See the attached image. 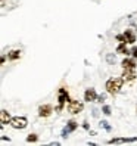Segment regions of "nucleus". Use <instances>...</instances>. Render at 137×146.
<instances>
[{
	"label": "nucleus",
	"mask_w": 137,
	"mask_h": 146,
	"mask_svg": "<svg viewBox=\"0 0 137 146\" xmlns=\"http://www.w3.org/2000/svg\"><path fill=\"white\" fill-rule=\"evenodd\" d=\"M100 127H103L106 131H111V125H109L106 121H100Z\"/></svg>",
	"instance_id": "2eb2a0df"
},
{
	"label": "nucleus",
	"mask_w": 137,
	"mask_h": 146,
	"mask_svg": "<svg viewBox=\"0 0 137 146\" xmlns=\"http://www.w3.org/2000/svg\"><path fill=\"white\" fill-rule=\"evenodd\" d=\"M122 83H124V78H111L106 81V90L108 93L111 94H115L121 90L122 87Z\"/></svg>",
	"instance_id": "f257e3e1"
},
{
	"label": "nucleus",
	"mask_w": 137,
	"mask_h": 146,
	"mask_svg": "<svg viewBox=\"0 0 137 146\" xmlns=\"http://www.w3.org/2000/svg\"><path fill=\"white\" fill-rule=\"evenodd\" d=\"M77 127H78V124H77V123L74 121V119H71V121L66 124V127H65L64 130H62V137H64V139H66V137H68V134H69L71 131H74Z\"/></svg>",
	"instance_id": "39448f33"
},
{
	"label": "nucleus",
	"mask_w": 137,
	"mask_h": 146,
	"mask_svg": "<svg viewBox=\"0 0 137 146\" xmlns=\"http://www.w3.org/2000/svg\"><path fill=\"white\" fill-rule=\"evenodd\" d=\"M108 61L109 62H115V56L112 58V55H108Z\"/></svg>",
	"instance_id": "aec40b11"
},
{
	"label": "nucleus",
	"mask_w": 137,
	"mask_h": 146,
	"mask_svg": "<svg viewBox=\"0 0 137 146\" xmlns=\"http://www.w3.org/2000/svg\"><path fill=\"white\" fill-rule=\"evenodd\" d=\"M52 114V106L50 105H41L38 108V115L40 117H49Z\"/></svg>",
	"instance_id": "0eeeda50"
},
{
	"label": "nucleus",
	"mask_w": 137,
	"mask_h": 146,
	"mask_svg": "<svg viewBox=\"0 0 137 146\" xmlns=\"http://www.w3.org/2000/svg\"><path fill=\"white\" fill-rule=\"evenodd\" d=\"M84 108V105L78 100H69V104H68V111H69L71 114H78L81 112Z\"/></svg>",
	"instance_id": "7ed1b4c3"
},
{
	"label": "nucleus",
	"mask_w": 137,
	"mask_h": 146,
	"mask_svg": "<svg viewBox=\"0 0 137 146\" xmlns=\"http://www.w3.org/2000/svg\"><path fill=\"white\" fill-rule=\"evenodd\" d=\"M11 115H9V112L7 111H5V109H2L0 111V123L2 124H7V123H11Z\"/></svg>",
	"instance_id": "9d476101"
},
{
	"label": "nucleus",
	"mask_w": 137,
	"mask_h": 146,
	"mask_svg": "<svg viewBox=\"0 0 137 146\" xmlns=\"http://www.w3.org/2000/svg\"><path fill=\"white\" fill-rule=\"evenodd\" d=\"M124 36H125L127 43H130V44H133V43L136 41V33H134L133 30H130V28H127V30L124 31Z\"/></svg>",
	"instance_id": "6e6552de"
},
{
	"label": "nucleus",
	"mask_w": 137,
	"mask_h": 146,
	"mask_svg": "<svg viewBox=\"0 0 137 146\" xmlns=\"http://www.w3.org/2000/svg\"><path fill=\"white\" fill-rule=\"evenodd\" d=\"M121 65H122L124 70H136V62L133 59H124L121 62Z\"/></svg>",
	"instance_id": "9b49d317"
},
{
	"label": "nucleus",
	"mask_w": 137,
	"mask_h": 146,
	"mask_svg": "<svg viewBox=\"0 0 137 146\" xmlns=\"http://www.w3.org/2000/svg\"><path fill=\"white\" fill-rule=\"evenodd\" d=\"M37 140H38L37 134H28V137H27V142H37Z\"/></svg>",
	"instance_id": "4468645a"
},
{
	"label": "nucleus",
	"mask_w": 137,
	"mask_h": 146,
	"mask_svg": "<svg viewBox=\"0 0 137 146\" xmlns=\"http://www.w3.org/2000/svg\"><path fill=\"white\" fill-rule=\"evenodd\" d=\"M116 53H121V55H128V49L125 47V43H121L118 47H116Z\"/></svg>",
	"instance_id": "ddd939ff"
},
{
	"label": "nucleus",
	"mask_w": 137,
	"mask_h": 146,
	"mask_svg": "<svg viewBox=\"0 0 137 146\" xmlns=\"http://www.w3.org/2000/svg\"><path fill=\"white\" fill-rule=\"evenodd\" d=\"M58 100H59V106H58V111H61L62 109V106L65 105V102L66 100H69V98H68V92H66V89H59V92H58Z\"/></svg>",
	"instance_id": "20e7f679"
},
{
	"label": "nucleus",
	"mask_w": 137,
	"mask_h": 146,
	"mask_svg": "<svg viewBox=\"0 0 137 146\" xmlns=\"http://www.w3.org/2000/svg\"><path fill=\"white\" fill-rule=\"evenodd\" d=\"M84 100L85 102H95L97 100V94H96V90L95 89H87L84 93Z\"/></svg>",
	"instance_id": "423d86ee"
},
{
	"label": "nucleus",
	"mask_w": 137,
	"mask_h": 146,
	"mask_svg": "<svg viewBox=\"0 0 137 146\" xmlns=\"http://www.w3.org/2000/svg\"><path fill=\"white\" fill-rule=\"evenodd\" d=\"M83 127L85 128V130H89V124H87V123H84V124H83Z\"/></svg>",
	"instance_id": "412c9836"
},
{
	"label": "nucleus",
	"mask_w": 137,
	"mask_h": 146,
	"mask_svg": "<svg viewBox=\"0 0 137 146\" xmlns=\"http://www.w3.org/2000/svg\"><path fill=\"white\" fill-rule=\"evenodd\" d=\"M105 99H106L105 94H100V96H97V102H103Z\"/></svg>",
	"instance_id": "a211bd4d"
},
{
	"label": "nucleus",
	"mask_w": 137,
	"mask_h": 146,
	"mask_svg": "<svg viewBox=\"0 0 137 146\" xmlns=\"http://www.w3.org/2000/svg\"><path fill=\"white\" fill-rule=\"evenodd\" d=\"M122 78H124V81H133V80L136 78L134 70H124V72H122Z\"/></svg>",
	"instance_id": "1a4fd4ad"
},
{
	"label": "nucleus",
	"mask_w": 137,
	"mask_h": 146,
	"mask_svg": "<svg viewBox=\"0 0 137 146\" xmlns=\"http://www.w3.org/2000/svg\"><path fill=\"white\" fill-rule=\"evenodd\" d=\"M103 114H105V115H111V108H109L108 105L103 106Z\"/></svg>",
	"instance_id": "f3484780"
},
{
	"label": "nucleus",
	"mask_w": 137,
	"mask_h": 146,
	"mask_svg": "<svg viewBox=\"0 0 137 146\" xmlns=\"http://www.w3.org/2000/svg\"><path fill=\"white\" fill-rule=\"evenodd\" d=\"M116 40H118L119 43H127V40H125V36H124V34H118V36H116Z\"/></svg>",
	"instance_id": "dca6fc26"
},
{
	"label": "nucleus",
	"mask_w": 137,
	"mask_h": 146,
	"mask_svg": "<svg viewBox=\"0 0 137 146\" xmlns=\"http://www.w3.org/2000/svg\"><path fill=\"white\" fill-rule=\"evenodd\" d=\"M13 128H16V130H22V128H25L28 125V119L25 118V117H13L11 119V123H9Z\"/></svg>",
	"instance_id": "f03ea898"
},
{
	"label": "nucleus",
	"mask_w": 137,
	"mask_h": 146,
	"mask_svg": "<svg viewBox=\"0 0 137 146\" xmlns=\"http://www.w3.org/2000/svg\"><path fill=\"white\" fill-rule=\"evenodd\" d=\"M7 58L11 59V61H16V59L21 58V50H11L9 53H7Z\"/></svg>",
	"instance_id": "f8f14e48"
},
{
	"label": "nucleus",
	"mask_w": 137,
	"mask_h": 146,
	"mask_svg": "<svg viewBox=\"0 0 137 146\" xmlns=\"http://www.w3.org/2000/svg\"><path fill=\"white\" fill-rule=\"evenodd\" d=\"M131 53H133V56H134V58H137V47H136V46L133 47V50H131Z\"/></svg>",
	"instance_id": "6ab92c4d"
}]
</instances>
